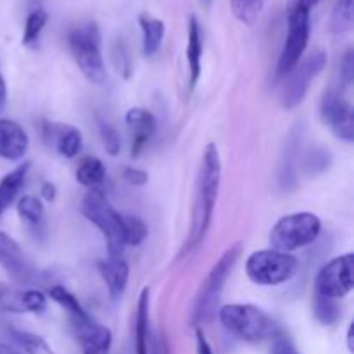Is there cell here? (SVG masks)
<instances>
[{"label":"cell","instance_id":"obj_1","mask_svg":"<svg viewBox=\"0 0 354 354\" xmlns=\"http://www.w3.org/2000/svg\"><path fill=\"white\" fill-rule=\"evenodd\" d=\"M221 182V158L218 147L209 144L204 151L203 162L199 168L196 185V201H194L192 211V227H190L189 239L183 245V254L199 248L201 242L206 237L209 230L211 220H213L214 204L218 199V190Z\"/></svg>","mask_w":354,"mask_h":354},{"label":"cell","instance_id":"obj_2","mask_svg":"<svg viewBox=\"0 0 354 354\" xmlns=\"http://www.w3.org/2000/svg\"><path fill=\"white\" fill-rule=\"evenodd\" d=\"M218 318L230 334L245 342L268 341L282 332L270 315L252 304H225Z\"/></svg>","mask_w":354,"mask_h":354},{"label":"cell","instance_id":"obj_3","mask_svg":"<svg viewBox=\"0 0 354 354\" xmlns=\"http://www.w3.org/2000/svg\"><path fill=\"white\" fill-rule=\"evenodd\" d=\"M82 213L90 223H93L102 232L109 258H121L124 248H127L123 237L121 213L114 209L106 194L100 189H90L83 197Z\"/></svg>","mask_w":354,"mask_h":354},{"label":"cell","instance_id":"obj_4","mask_svg":"<svg viewBox=\"0 0 354 354\" xmlns=\"http://www.w3.org/2000/svg\"><path fill=\"white\" fill-rule=\"evenodd\" d=\"M322 232V220L313 213L301 211L280 218L270 232L272 249L282 252H292L313 244Z\"/></svg>","mask_w":354,"mask_h":354},{"label":"cell","instance_id":"obj_5","mask_svg":"<svg viewBox=\"0 0 354 354\" xmlns=\"http://www.w3.org/2000/svg\"><path fill=\"white\" fill-rule=\"evenodd\" d=\"M239 256H241V244L232 245L218 259L216 265L211 268L209 275L204 280L203 287H201L199 294H197L196 306H194V324L209 322L216 315L223 287L227 283L234 266L237 265Z\"/></svg>","mask_w":354,"mask_h":354},{"label":"cell","instance_id":"obj_6","mask_svg":"<svg viewBox=\"0 0 354 354\" xmlns=\"http://www.w3.org/2000/svg\"><path fill=\"white\" fill-rule=\"evenodd\" d=\"M299 268L296 256L277 249H263L252 252L245 261V273L256 286H282L294 279Z\"/></svg>","mask_w":354,"mask_h":354},{"label":"cell","instance_id":"obj_7","mask_svg":"<svg viewBox=\"0 0 354 354\" xmlns=\"http://www.w3.org/2000/svg\"><path fill=\"white\" fill-rule=\"evenodd\" d=\"M69 48L82 75L90 83L106 82V66L100 54V31L95 23H86L69 33Z\"/></svg>","mask_w":354,"mask_h":354},{"label":"cell","instance_id":"obj_8","mask_svg":"<svg viewBox=\"0 0 354 354\" xmlns=\"http://www.w3.org/2000/svg\"><path fill=\"white\" fill-rule=\"evenodd\" d=\"M325 66H327V52L317 50L306 59H301L287 73V82L282 92V106L286 109L290 111L303 102L313 80L324 71Z\"/></svg>","mask_w":354,"mask_h":354},{"label":"cell","instance_id":"obj_9","mask_svg":"<svg viewBox=\"0 0 354 354\" xmlns=\"http://www.w3.org/2000/svg\"><path fill=\"white\" fill-rule=\"evenodd\" d=\"M310 14L308 10H287V38L277 64L279 76L287 75L303 59L310 41Z\"/></svg>","mask_w":354,"mask_h":354},{"label":"cell","instance_id":"obj_10","mask_svg":"<svg viewBox=\"0 0 354 354\" xmlns=\"http://www.w3.org/2000/svg\"><path fill=\"white\" fill-rule=\"evenodd\" d=\"M354 286V254L348 252L328 261L315 280L317 294L330 299H342L351 294Z\"/></svg>","mask_w":354,"mask_h":354},{"label":"cell","instance_id":"obj_11","mask_svg":"<svg viewBox=\"0 0 354 354\" xmlns=\"http://www.w3.org/2000/svg\"><path fill=\"white\" fill-rule=\"evenodd\" d=\"M322 118L330 127L334 135L344 142L354 140L353 106L337 92L325 93L322 102Z\"/></svg>","mask_w":354,"mask_h":354},{"label":"cell","instance_id":"obj_12","mask_svg":"<svg viewBox=\"0 0 354 354\" xmlns=\"http://www.w3.org/2000/svg\"><path fill=\"white\" fill-rule=\"evenodd\" d=\"M73 328L83 354H109L113 346V334L109 328L90 318L73 322Z\"/></svg>","mask_w":354,"mask_h":354},{"label":"cell","instance_id":"obj_13","mask_svg":"<svg viewBox=\"0 0 354 354\" xmlns=\"http://www.w3.org/2000/svg\"><path fill=\"white\" fill-rule=\"evenodd\" d=\"M0 266L6 270L16 282L28 283L33 280V268L24 258L23 251L17 245V242L7 234L0 232Z\"/></svg>","mask_w":354,"mask_h":354},{"label":"cell","instance_id":"obj_14","mask_svg":"<svg viewBox=\"0 0 354 354\" xmlns=\"http://www.w3.org/2000/svg\"><path fill=\"white\" fill-rule=\"evenodd\" d=\"M131 137V156L138 158L156 131V118L144 107H131L124 116Z\"/></svg>","mask_w":354,"mask_h":354},{"label":"cell","instance_id":"obj_15","mask_svg":"<svg viewBox=\"0 0 354 354\" xmlns=\"http://www.w3.org/2000/svg\"><path fill=\"white\" fill-rule=\"evenodd\" d=\"M30 138L24 128L12 120H0V158L19 161L24 158Z\"/></svg>","mask_w":354,"mask_h":354},{"label":"cell","instance_id":"obj_16","mask_svg":"<svg viewBox=\"0 0 354 354\" xmlns=\"http://www.w3.org/2000/svg\"><path fill=\"white\" fill-rule=\"evenodd\" d=\"M44 135L45 140H48V144L54 145L57 154H61L62 158H76L83 147L82 131L78 128L71 127V124L47 123L45 124Z\"/></svg>","mask_w":354,"mask_h":354},{"label":"cell","instance_id":"obj_17","mask_svg":"<svg viewBox=\"0 0 354 354\" xmlns=\"http://www.w3.org/2000/svg\"><path fill=\"white\" fill-rule=\"evenodd\" d=\"M97 268H99L102 280L106 282L111 299L120 301L128 286V279H130L128 263L123 258H109L99 261Z\"/></svg>","mask_w":354,"mask_h":354},{"label":"cell","instance_id":"obj_18","mask_svg":"<svg viewBox=\"0 0 354 354\" xmlns=\"http://www.w3.org/2000/svg\"><path fill=\"white\" fill-rule=\"evenodd\" d=\"M151 289L144 287L138 297L137 320H135V349L137 354H151Z\"/></svg>","mask_w":354,"mask_h":354},{"label":"cell","instance_id":"obj_19","mask_svg":"<svg viewBox=\"0 0 354 354\" xmlns=\"http://www.w3.org/2000/svg\"><path fill=\"white\" fill-rule=\"evenodd\" d=\"M201 59H203V35L196 16L189 17V40H187V62L190 73V88L196 86L201 76Z\"/></svg>","mask_w":354,"mask_h":354},{"label":"cell","instance_id":"obj_20","mask_svg":"<svg viewBox=\"0 0 354 354\" xmlns=\"http://www.w3.org/2000/svg\"><path fill=\"white\" fill-rule=\"evenodd\" d=\"M138 24L142 30V50H144V55L151 57L161 47L166 30L165 23L158 17L144 12L138 16Z\"/></svg>","mask_w":354,"mask_h":354},{"label":"cell","instance_id":"obj_21","mask_svg":"<svg viewBox=\"0 0 354 354\" xmlns=\"http://www.w3.org/2000/svg\"><path fill=\"white\" fill-rule=\"evenodd\" d=\"M28 171H30V162H23L0 180V216L14 203L19 190L23 189Z\"/></svg>","mask_w":354,"mask_h":354},{"label":"cell","instance_id":"obj_22","mask_svg":"<svg viewBox=\"0 0 354 354\" xmlns=\"http://www.w3.org/2000/svg\"><path fill=\"white\" fill-rule=\"evenodd\" d=\"M106 178V166L99 158H88L82 159L76 168V180L80 185L86 187V189H99L100 183Z\"/></svg>","mask_w":354,"mask_h":354},{"label":"cell","instance_id":"obj_23","mask_svg":"<svg viewBox=\"0 0 354 354\" xmlns=\"http://www.w3.org/2000/svg\"><path fill=\"white\" fill-rule=\"evenodd\" d=\"M9 337L14 344H17V348L23 349V354H55L44 337L31 332L9 328Z\"/></svg>","mask_w":354,"mask_h":354},{"label":"cell","instance_id":"obj_24","mask_svg":"<svg viewBox=\"0 0 354 354\" xmlns=\"http://www.w3.org/2000/svg\"><path fill=\"white\" fill-rule=\"evenodd\" d=\"M48 297H50L52 301H55L61 308H64V310L69 313V317H71L73 322L86 320V318H90L88 315H86V311L83 310L82 304H80V301L75 297V294L69 292L66 287L52 286L50 289H48Z\"/></svg>","mask_w":354,"mask_h":354},{"label":"cell","instance_id":"obj_25","mask_svg":"<svg viewBox=\"0 0 354 354\" xmlns=\"http://www.w3.org/2000/svg\"><path fill=\"white\" fill-rule=\"evenodd\" d=\"M354 23V0H337L332 12L330 30L335 35L348 33Z\"/></svg>","mask_w":354,"mask_h":354},{"label":"cell","instance_id":"obj_26","mask_svg":"<svg viewBox=\"0 0 354 354\" xmlns=\"http://www.w3.org/2000/svg\"><path fill=\"white\" fill-rule=\"evenodd\" d=\"M121 223H123V237L127 245H140L142 242L147 239L149 228L138 216H131V214H121Z\"/></svg>","mask_w":354,"mask_h":354},{"label":"cell","instance_id":"obj_27","mask_svg":"<svg viewBox=\"0 0 354 354\" xmlns=\"http://www.w3.org/2000/svg\"><path fill=\"white\" fill-rule=\"evenodd\" d=\"M313 313L322 325H334L337 324L339 317H341V308L335 299L315 294Z\"/></svg>","mask_w":354,"mask_h":354},{"label":"cell","instance_id":"obj_28","mask_svg":"<svg viewBox=\"0 0 354 354\" xmlns=\"http://www.w3.org/2000/svg\"><path fill=\"white\" fill-rule=\"evenodd\" d=\"M17 213L26 223L38 225L44 220L45 207L41 201L35 196H23L17 203Z\"/></svg>","mask_w":354,"mask_h":354},{"label":"cell","instance_id":"obj_29","mask_svg":"<svg viewBox=\"0 0 354 354\" xmlns=\"http://www.w3.org/2000/svg\"><path fill=\"white\" fill-rule=\"evenodd\" d=\"M48 21V14L44 9H37L26 17V24H24L23 33V45L30 47V45L37 44L38 37H40L41 30L45 28Z\"/></svg>","mask_w":354,"mask_h":354},{"label":"cell","instance_id":"obj_30","mask_svg":"<svg viewBox=\"0 0 354 354\" xmlns=\"http://www.w3.org/2000/svg\"><path fill=\"white\" fill-rule=\"evenodd\" d=\"M0 311H6V313H26L24 290H14L7 286H0Z\"/></svg>","mask_w":354,"mask_h":354},{"label":"cell","instance_id":"obj_31","mask_svg":"<svg viewBox=\"0 0 354 354\" xmlns=\"http://www.w3.org/2000/svg\"><path fill=\"white\" fill-rule=\"evenodd\" d=\"M330 162L332 158L325 149H311L304 158V169L310 175H320V173L327 171Z\"/></svg>","mask_w":354,"mask_h":354},{"label":"cell","instance_id":"obj_32","mask_svg":"<svg viewBox=\"0 0 354 354\" xmlns=\"http://www.w3.org/2000/svg\"><path fill=\"white\" fill-rule=\"evenodd\" d=\"M99 131H100V137H102V144L104 147H106L107 154L116 156L121 149V140L118 131L114 130L107 121H102V120H99Z\"/></svg>","mask_w":354,"mask_h":354},{"label":"cell","instance_id":"obj_33","mask_svg":"<svg viewBox=\"0 0 354 354\" xmlns=\"http://www.w3.org/2000/svg\"><path fill=\"white\" fill-rule=\"evenodd\" d=\"M24 306L26 313L41 315L47 310V297L41 290H24Z\"/></svg>","mask_w":354,"mask_h":354},{"label":"cell","instance_id":"obj_34","mask_svg":"<svg viewBox=\"0 0 354 354\" xmlns=\"http://www.w3.org/2000/svg\"><path fill=\"white\" fill-rule=\"evenodd\" d=\"M272 354H301L297 351L296 344L292 342V339L289 335H286L283 332H280L279 335L273 337L272 344Z\"/></svg>","mask_w":354,"mask_h":354},{"label":"cell","instance_id":"obj_35","mask_svg":"<svg viewBox=\"0 0 354 354\" xmlns=\"http://www.w3.org/2000/svg\"><path fill=\"white\" fill-rule=\"evenodd\" d=\"M353 76H354V55H353V50H349L341 62L342 83H344V85H351Z\"/></svg>","mask_w":354,"mask_h":354},{"label":"cell","instance_id":"obj_36","mask_svg":"<svg viewBox=\"0 0 354 354\" xmlns=\"http://www.w3.org/2000/svg\"><path fill=\"white\" fill-rule=\"evenodd\" d=\"M124 178H127L128 183L131 185H145L149 180V175L144 171V169H138V168H127L124 169Z\"/></svg>","mask_w":354,"mask_h":354},{"label":"cell","instance_id":"obj_37","mask_svg":"<svg viewBox=\"0 0 354 354\" xmlns=\"http://www.w3.org/2000/svg\"><path fill=\"white\" fill-rule=\"evenodd\" d=\"M320 3V0H287L286 10H311Z\"/></svg>","mask_w":354,"mask_h":354},{"label":"cell","instance_id":"obj_38","mask_svg":"<svg viewBox=\"0 0 354 354\" xmlns=\"http://www.w3.org/2000/svg\"><path fill=\"white\" fill-rule=\"evenodd\" d=\"M196 341H197V354H213V349H211L209 342H207L206 335L201 328L196 330Z\"/></svg>","mask_w":354,"mask_h":354},{"label":"cell","instance_id":"obj_39","mask_svg":"<svg viewBox=\"0 0 354 354\" xmlns=\"http://www.w3.org/2000/svg\"><path fill=\"white\" fill-rule=\"evenodd\" d=\"M41 196H44V199H47V201H54L55 199V187L48 182L44 183V185H41Z\"/></svg>","mask_w":354,"mask_h":354},{"label":"cell","instance_id":"obj_40","mask_svg":"<svg viewBox=\"0 0 354 354\" xmlns=\"http://www.w3.org/2000/svg\"><path fill=\"white\" fill-rule=\"evenodd\" d=\"M7 102V85H6V80H3L2 73H0V111L6 107Z\"/></svg>","mask_w":354,"mask_h":354},{"label":"cell","instance_id":"obj_41","mask_svg":"<svg viewBox=\"0 0 354 354\" xmlns=\"http://www.w3.org/2000/svg\"><path fill=\"white\" fill-rule=\"evenodd\" d=\"M0 354H23V353H19L17 349H14L12 346L0 342Z\"/></svg>","mask_w":354,"mask_h":354},{"label":"cell","instance_id":"obj_42","mask_svg":"<svg viewBox=\"0 0 354 354\" xmlns=\"http://www.w3.org/2000/svg\"><path fill=\"white\" fill-rule=\"evenodd\" d=\"M353 330H354V325L351 324V325H349V328H348V349H349V353H353V351H354V342H353Z\"/></svg>","mask_w":354,"mask_h":354},{"label":"cell","instance_id":"obj_43","mask_svg":"<svg viewBox=\"0 0 354 354\" xmlns=\"http://www.w3.org/2000/svg\"><path fill=\"white\" fill-rule=\"evenodd\" d=\"M204 2H211V0H204Z\"/></svg>","mask_w":354,"mask_h":354}]
</instances>
